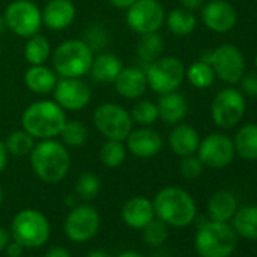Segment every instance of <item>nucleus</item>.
Wrapping results in <instances>:
<instances>
[{
  "label": "nucleus",
  "instance_id": "obj_7",
  "mask_svg": "<svg viewBox=\"0 0 257 257\" xmlns=\"http://www.w3.org/2000/svg\"><path fill=\"white\" fill-rule=\"evenodd\" d=\"M147 85L159 95L177 91L185 80L186 68L176 56H161L144 68Z\"/></svg>",
  "mask_w": 257,
  "mask_h": 257
},
{
  "label": "nucleus",
  "instance_id": "obj_2",
  "mask_svg": "<svg viewBox=\"0 0 257 257\" xmlns=\"http://www.w3.org/2000/svg\"><path fill=\"white\" fill-rule=\"evenodd\" d=\"M153 207L161 221L177 228L192 224L197 216L195 200L188 191L179 186H167L161 189L153 200Z\"/></svg>",
  "mask_w": 257,
  "mask_h": 257
},
{
  "label": "nucleus",
  "instance_id": "obj_32",
  "mask_svg": "<svg viewBox=\"0 0 257 257\" xmlns=\"http://www.w3.org/2000/svg\"><path fill=\"white\" fill-rule=\"evenodd\" d=\"M127 149L124 146V141H115V140H106V143L101 146L98 152L100 162L107 168H116L125 161Z\"/></svg>",
  "mask_w": 257,
  "mask_h": 257
},
{
  "label": "nucleus",
  "instance_id": "obj_34",
  "mask_svg": "<svg viewBox=\"0 0 257 257\" xmlns=\"http://www.w3.org/2000/svg\"><path fill=\"white\" fill-rule=\"evenodd\" d=\"M62 144L68 147H82L88 140V128L80 121H67L59 134Z\"/></svg>",
  "mask_w": 257,
  "mask_h": 257
},
{
  "label": "nucleus",
  "instance_id": "obj_51",
  "mask_svg": "<svg viewBox=\"0 0 257 257\" xmlns=\"http://www.w3.org/2000/svg\"><path fill=\"white\" fill-rule=\"evenodd\" d=\"M254 65H255V70H257V53H255V56H254Z\"/></svg>",
  "mask_w": 257,
  "mask_h": 257
},
{
  "label": "nucleus",
  "instance_id": "obj_53",
  "mask_svg": "<svg viewBox=\"0 0 257 257\" xmlns=\"http://www.w3.org/2000/svg\"><path fill=\"white\" fill-rule=\"evenodd\" d=\"M0 55H2V47H0Z\"/></svg>",
  "mask_w": 257,
  "mask_h": 257
},
{
  "label": "nucleus",
  "instance_id": "obj_13",
  "mask_svg": "<svg viewBox=\"0 0 257 257\" xmlns=\"http://www.w3.org/2000/svg\"><path fill=\"white\" fill-rule=\"evenodd\" d=\"M197 153L204 167L216 170L230 165L236 156L233 140L219 132L210 134L204 140H201Z\"/></svg>",
  "mask_w": 257,
  "mask_h": 257
},
{
  "label": "nucleus",
  "instance_id": "obj_50",
  "mask_svg": "<svg viewBox=\"0 0 257 257\" xmlns=\"http://www.w3.org/2000/svg\"><path fill=\"white\" fill-rule=\"evenodd\" d=\"M2 203H4V189L0 186V206H2Z\"/></svg>",
  "mask_w": 257,
  "mask_h": 257
},
{
  "label": "nucleus",
  "instance_id": "obj_30",
  "mask_svg": "<svg viewBox=\"0 0 257 257\" xmlns=\"http://www.w3.org/2000/svg\"><path fill=\"white\" fill-rule=\"evenodd\" d=\"M162 52H164V40L159 35V32L141 35L138 46H137V53L141 62L149 65L150 62L161 58Z\"/></svg>",
  "mask_w": 257,
  "mask_h": 257
},
{
  "label": "nucleus",
  "instance_id": "obj_36",
  "mask_svg": "<svg viewBox=\"0 0 257 257\" xmlns=\"http://www.w3.org/2000/svg\"><path fill=\"white\" fill-rule=\"evenodd\" d=\"M100 188H101V182H100L98 176L94 173H89V171L80 174V177L77 179V183H76V192L85 201L94 200L98 195Z\"/></svg>",
  "mask_w": 257,
  "mask_h": 257
},
{
  "label": "nucleus",
  "instance_id": "obj_46",
  "mask_svg": "<svg viewBox=\"0 0 257 257\" xmlns=\"http://www.w3.org/2000/svg\"><path fill=\"white\" fill-rule=\"evenodd\" d=\"M10 233L4 228V227H0V251L5 249L10 243Z\"/></svg>",
  "mask_w": 257,
  "mask_h": 257
},
{
  "label": "nucleus",
  "instance_id": "obj_40",
  "mask_svg": "<svg viewBox=\"0 0 257 257\" xmlns=\"http://www.w3.org/2000/svg\"><path fill=\"white\" fill-rule=\"evenodd\" d=\"M240 92L248 97H257V70L245 71L240 77Z\"/></svg>",
  "mask_w": 257,
  "mask_h": 257
},
{
  "label": "nucleus",
  "instance_id": "obj_47",
  "mask_svg": "<svg viewBox=\"0 0 257 257\" xmlns=\"http://www.w3.org/2000/svg\"><path fill=\"white\" fill-rule=\"evenodd\" d=\"M86 257H112V255L109 252H106L104 249H94Z\"/></svg>",
  "mask_w": 257,
  "mask_h": 257
},
{
  "label": "nucleus",
  "instance_id": "obj_25",
  "mask_svg": "<svg viewBox=\"0 0 257 257\" xmlns=\"http://www.w3.org/2000/svg\"><path fill=\"white\" fill-rule=\"evenodd\" d=\"M237 210V200L230 191H218L207 201V215L212 221L228 222Z\"/></svg>",
  "mask_w": 257,
  "mask_h": 257
},
{
  "label": "nucleus",
  "instance_id": "obj_38",
  "mask_svg": "<svg viewBox=\"0 0 257 257\" xmlns=\"http://www.w3.org/2000/svg\"><path fill=\"white\" fill-rule=\"evenodd\" d=\"M83 41L91 47L92 52H103L109 43V38L101 25H91L83 34Z\"/></svg>",
  "mask_w": 257,
  "mask_h": 257
},
{
  "label": "nucleus",
  "instance_id": "obj_37",
  "mask_svg": "<svg viewBox=\"0 0 257 257\" xmlns=\"http://www.w3.org/2000/svg\"><path fill=\"white\" fill-rule=\"evenodd\" d=\"M143 236H144V242L152 245V246H159L162 245L167 237H168V225L158 219H152L144 228H143Z\"/></svg>",
  "mask_w": 257,
  "mask_h": 257
},
{
  "label": "nucleus",
  "instance_id": "obj_52",
  "mask_svg": "<svg viewBox=\"0 0 257 257\" xmlns=\"http://www.w3.org/2000/svg\"><path fill=\"white\" fill-rule=\"evenodd\" d=\"M155 257H167V255H164V254H159V255H155Z\"/></svg>",
  "mask_w": 257,
  "mask_h": 257
},
{
  "label": "nucleus",
  "instance_id": "obj_44",
  "mask_svg": "<svg viewBox=\"0 0 257 257\" xmlns=\"http://www.w3.org/2000/svg\"><path fill=\"white\" fill-rule=\"evenodd\" d=\"M107 2L116 10H127L128 7H132L137 0H107Z\"/></svg>",
  "mask_w": 257,
  "mask_h": 257
},
{
  "label": "nucleus",
  "instance_id": "obj_45",
  "mask_svg": "<svg viewBox=\"0 0 257 257\" xmlns=\"http://www.w3.org/2000/svg\"><path fill=\"white\" fill-rule=\"evenodd\" d=\"M179 2H180V5H182L183 8H186V10H189V11L198 10V8H201V5H203V0H179Z\"/></svg>",
  "mask_w": 257,
  "mask_h": 257
},
{
  "label": "nucleus",
  "instance_id": "obj_41",
  "mask_svg": "<svg viewBox=\"0 0 257 257\" xmlns=\"http://www.w3.org/2000/svg\"><path fill=\"white\" fill-rule=\"evenodd\" d=\"M23 248H25L23 245H20L19 242L14 240V242H10L5 249H7V252H8L10 257H20L23 254Z\"/></svg>",
  "mask_w": 257,
  "mask_h": 257
},
{
  "label": "nucleus",
  "instance_id": "obj_11",
  "mask_svg": "<svg viewBox=\"0 0 257 257\" xmlns=\"http://www.w3.org/2000/svg\"><path fill=\"white\" fill-rule=\"evenodd\" d=\"M246 107L245 95L236 88L221 89L210 106V115L213 122L221 128H231L240 122Z\"/></svg>",
  "mask_w": 257,
  "mask_h": 257
},
{
  "label": "nucleus",
  "instance_id": "obj_12",
  "mask_svg": "<svg viewBox=\"0 0 257 257\" xmlns=\"http://www.w3.org/2000/svg\"><path fill=\"white\" fill-rule=\"evenodd\" d=\"M165 11L159 0H137L127 8V26L138 35L159 32L165 23Z\"/></svg>",
  "mask_w": 257,
  "mask_h": 257
},
{
  "label": "nucleus",
  "instance_id": "obj_18",
  "mask_svg": "<svg viewBox=\"0 0 257 257\" xmlns=\"http://www.w3.org/2000/svg\"><path fill=\"white\" fill-rule=\"evenodd\" d=\"M43 25L50 31H64L76 19V7L71 0H50L41 11Z\"/></svg>",
  "mask_w": 257,
  "mask_h": 257
},
{
  "label": "nucleus",
  "instance_id": "obj_14",
  "mask_svg": "<svg viewBox=\"0 0 257 257\" xmlns=\"http://www.w3.org/2000/svg\"><path fill=\"white\" fill-rule=\"evenodd\" d=\"M100 228V215L94 206L80 204L71 209L65 219V233L73 242L92 239Z\"/></svg>",
  "mask_w": 257,
  "mask_h": 257
},
{
  "label": "nucleus",
  "instance_id": "obj_1",
  "mask_svg": "<svg viewBox=\"0 0 257 257\" xmlns=\"http://www.w3.org/2000/svg\"><path fill=\"white\" fill-rule=\"evenodd\" d=\"M34 173L46 183H59L70 171L71 159L67 147L53 140H43L31 152Z\"/></svg>",
  "mask_w": 257,
  "mask_h": 257
},
{
  "label": "nucleus",
  "instance_id": "obj_8",
  "mask_svg": "<svg viewBox=\"0 0 257 257\" xmlns=\"http://www.w3.org/2000/svg\"><path fill=\"white\" fill-rule=\"evenodd\" d=\"M92 122L106 140L125 141L134 128L131 112L116 103H103L95 107Z\"/></svg>",
  "mask_w": 257,
  "mask_h": 257
},
{
  "label": "nucleus",
  "instance_id": "obj_17",
  "mask_svg": "<svg viewBox=\"0 0 257 257\" xmlns=\"http://www.w3.org/2000/svg\"><path fill=\"white\" fill-rule=\"evenodd\" d=\"M164 147L162 137L150 125H141L140 128H132V132L125 138V149L134 156L141 159L155 158L161 153Z\"/></svg>",
  "mask_w": 257,
  "mask_h": 257
},
{
  "label": "nucleus",
  "instance_id": "obj_31",
  "mask_svg": "<svg viewBox=\"0 0 257 257\" xmlns=\"http://www.w3.org/2000/svg\"><path fill=\"white\" fill-rule=\"evenodd\" d=\"M185 77L188 79V82L198 89H206L209 86H212L213 80H215V71L212 68V65L203 59L195 61L189 65V68L185 73Z\"/></svg>",
  "mask_w": 257,
  "mask_h": 257
},
{
  "label": "nucleus",
  "instance_id": "obj_21",
  "mask_svg": "<svg viewBox=\"0 0 257 257\" xmlns=\"http://www.w3.org/2000/svg\"><path fill=\"white\" fill-rule=\"evenodd\" d=\"M156 104L159 110V118L168 125H176L182 122L189 110L186 97L179 91L162 94Z\"/></svg>",
  "mask_w": 257,
  "mask_h": 257
},
{
  "label": "nucleus",
  "instance_id": "obj_9",
  "mask_svg": "<svg viewBox=\"0 0 257 257\" xmlns=\"http://www.w3.org/2000/svg\"><path fill=\"white\" fill-rule=\"evenodd\" d=\"M201 59L209 62L215 76L228 85L237 83L245 73L243 53L233 44H221L215 50H206Z\"/></svg>",
  "mask_w": 257,
  "mask_h": 257
},
{
  "label": "nucleus",
  "instance_id": "obj_49",
  "mask_svg": "<svg viewBox=\"0 0 257 257\" xmlns=\"http://www.w3.org/2000/svg\"><path fill=\"white\" fill-rule=\"evenodd\" d=\"M8 28H7V22H5V17H4V14L0 16V34L2 32H5Z\"/></svg>",
  "mask_w": 257,
  "mask_h": 257
},
{
  "label": "nucleus",
  "instance_id": "obj_33",
  "mask_svg": "<svg viewBox=\"0 0 257 257\" xmlns=\"http://www.w3.org/2000/svg\"><path fill=\"white\" fill-rule=\"evenodd\" d=\"M5 147L8 150V155L22 158L31 155V152L35 147V138L29 135L25 128H22V131H16L10 134V137L5 141Z\"/></svg>",
  "mask_w": 257,
  "mask_h": 257
},
{
  "label": "nucleus",
  "instance_id": "obj_22",
  "mask_svg": "<svg viewBox=\"0 0 257 257\" xmlns=\"http://www.w3.org/2000/svg\"><path fill=\"white\" fill-rule=\"evenodd\" d=\"M200 141L201 140H200L198 132L195 131V127H192L191 124H185V122L176 124L168 138L171 150L180 158L195 155L198 150Z\"/></svg>",
  "mask_w": 257,
  "mask_h": 257
},
{
  "label": "nucleus",
  "instance_id": "obj_24",
  "mask_svg": "<svg viewBox=\"0 0 257 257\" xmlns=\"http://www.w3.org/2000/svg\"><path fill=\"white\" fill-rule=\"evenodd\" d=\"M25 83L35 94H50L58 83V74L46 64L31 65L25 73Z\"/></svg>",
  "mask_w": 257,
  "mask_h": 257
},
{
  "label": "nucleus",
  "instance_id": "obj_20",
  "mask_svg": "<svg viewBox=\"0 0 257 257\" xmlns=\"http://www.w3.org/2000/svg\"><path fill=\"white\" fill-rule=\"evenodd\" d=\"M121 215L128 227L137 230H143L156 216L153 201L146 197H134L127 200L122 206Z\"/></svg>",
  "mask_w": 257,
  "mask_h": 257
},
{
  "label": "nucleus",
  "instance_id": "obj_29",
  "mask_svg": "<svg viewBox=\"0 0 257 257\" xmlns=\"http://www.w3.org/2000/svg\"><path fill=\"white\" fill-rule=\"evenodd\" d=\"M50 56H52V46L44 35L35 34L29 37L25 46V58L31 65H43L49 61Z\"/></svg>",
  "mask_w": 257,
  "mask_h": 257
},
{
  "label": "nucleus",
  "instance_id": "obj_5",
  "mask_svg": "<svg viewBox=\"0 0 257 257\" xmlns=\"http://www.w3.org/2000/svg\"><path fill=\"white\" fill-rule=\"evenodd\" d=\"M94 52L83 40H67L52 52L53 70L61 77H83L89 73Z\"/></svg>",
  "mask_w": 257,
  "mask_h": 257
},
{
  "label": "nucleus",
  "instance_id": "obj_39",
  "mask_svg": "<svg viewBox=\"0 0 257 257\" xmlns=\"http://www.w3.org/2000/svg\"><path fill=\"white\" fill-rule=\"evenodd\" d=\"M204 170V164L201 162V159L195 155H189V156H183L182 162H180V173L185 179H197L203 174Z\"/></svg>",
  "mask_w": 257,
  "mask_h": 257
},
{
  "label": "nucleus",
  "instance_id": "obj_3",
  "mask_svg": "<svg viewBox=\"0 0 257 257\" xmlns=\"http://www.w3.org/2000/svg\"><path fill=\"white\" fill-rule=\"evenodd\" d=\"M67 122L65 110L50 100H40L28 106L22 115V125L35 140H53L59 137Z\"/></svg>",
  "mask_w": 257,
  "mask_h": 257
},
{
  "label": "nucleus",
  "instance_id": "obj_42",
  "mask_svg": "<svg viewBox=\"0 0 257 257\" xmlns=\"http://www.w3.org/2000/svg\"><path fill=\"white\" fill-rule=\"evenodd\" d=\"M8 164V150L5 147V143L0 140V174H2Z\"/></svg>",
  "mask_w": 257,
  "mask_h": 257
},
{
  "label": "nucleus",
  "instance_id": "obj_19",
  "mask_svg": "<svg viewBox=\"0 0 257 257\" xmlns=\"http://www.w3.org/2000/svg\"><path fill=\"white\" fill-rule=\"evenodd\" d=\"M116 92L124 98H140L147 91V76L140 67H127L119 71L113 80Z\"/></svg>",
  "mask_w": 257,
  "mask_h": 257
},
{
  "label": "nucleus",
  "instance_id": "obj_35",
  "mask_svg": "<svg viewBox=\"0 0 257 257\" xmlns=\"http://www.w3.org/2000/svg\"><path fill=\"white\" fill-rule=\"evenodd\" d=\"M132 121L140 125H152L159 118L158 104L150 100H140L131 110Z\"/></svg>",
  "mask_w": 257,
  "mask_h": 257
},
{
  "label": "nucleus",
  "instance_id": "obj_43",
  "mask_svg": "<svg viewBox=\"0 0 257 257\" xmlns=\"http://www.w3.org/2000/svg\"><path fill=\"white\" fill-rule=\"evenodd\" d=\"M44 257H71V255H70V252L65 248H62V246H53V248H50L46 252Z\"/></svg>",
  "mask_w": 257,
  "mask_h": 257
},
{
  "label": "nucleus",
  "instance_id": "obj_15",
  "mask_svg": "<svg viewBox=\"0 0 257 257\" xmlns=\"http://www.w3.org/2000/svg\"><path fill=\"white\" fill-rule=\"evenodd\" d=\"M55 101L64 110H80L92 97V91L82 77H62L53 89Z\"/></svg>",
  "mask_w": 257,
  "mask_h": 257
},
{
  "label": "nucleus",
  "instance_id": "obj_16",
  "mask_svg": "<svg viewBox=\"0 0 257 257\" xmlns=\"http://www.w3.org/2000/svg\"><path fill=\"white\" fill-rule=\"evenodd\" d=\"M201 20L209 31L215 34H227L236 26L237 14L233 5L225 0H210L203 7Z\"/></svg>",
  "mask_w": 257,
  "mask_h": 257
},
{
  "label": "nucleus",
  "instance_id": "obj_28",
  "mask_svg": "<svg viewBox=\"0 0 257 257\" xmlns=\"http://www.w3.org/2000/svg\"><path fill=\"white\" fill-rule=\"evenodd\" d=\"M165 23L168 31L176 37H186L191 35L195 31L197 19L192 11L180 7L173 11H170L165 16Z\"/></svg>",
  "mask_w": 257,
  "mask_h": 257
},
{
  "label": "nucleus",
  "instance_id": "obj_4",
  "mask_svg": "<svg viewBox=\"0 0 257 257\" xmlns=\"http://www.w3.org/2000/svg\"><path fill=\"white\" fill-rule=\"evenodd\" d=\"M194 245L200 257H230L237 246V234L231 224L209 219L198 225Z\"/></svg>",
  "mask_w": 257,
  "mask_h": 257
},
{
  "label": "nucleus",
  "instance_id": "obj_23",
  "mask_svg": "<svg viewBox=\"0 0 257 257\" xmlns=\"http://www.w3.org/2000/svg\"><path fill=\"white\" fill-rule=\"evenodd\" d=\"M121 70L122 62L116 55L110 52H98L97 55H94L89 73L94 80L101 83H110L116 79Z\"/></svg>",
  "mask_w": 257,
  "mask_h": 257
},
{
  "label": "nucleus",
  "instance_id": "obj_6",
  "mask_svg": "<svg viewBox=\"0 0 257 257\" xmlns=\"http://www.w3.org/2000/svg\"><path fill=\"white\" fill-rule=\"evenodd\" d=\"M11 234L14 240L25 248H38L47 242L50 236V224L40 210L25 209L14 216Z\"/></svg>",
  "mask_w": 257,
  "mask_h": 257
},
{
  "label": "nucleus",
  "instance_id": "obj_48",
  "mask_svg": "<svg viewBox=\"0 0 257 257\" xmlns=\"http://www.w3.org/2000/svg\"><path fill=\"white\" fill-rule=\"evenodd\" d=\"M116 257H144V255L140 254V252H135V251H125V252H122V254H119Z\"/></svg>",
  "mask_w": 257,
  "mask_h": 257
},
{
  "label": "nucleus",
  "instance_id": "obj_10",
  "mask_svg": "<svg viewBox=\"0 0 257 257\" xmlns=\"http://www.w3.org/2000/svg\"><path fill=\"white\" fill-rule=\"evenodd\" d=\"M7 28L22 38L40 34L43 28V14L32 0H14L4 13Z\"/></svg>",
  "mask_w": 257,
  "mask_h": 257
},
{
  "label": "nucleus",
  "instance_id": "obj_27",
  "mask_svg": "<svg viewBox=\"0 0 257 257\" xmlns=\"http://www.w3.org/2000/svg\"><path fill=\"white\" fill-rule=\"evenodd\" d=\"M231 227L237 236L257 240V206H243L236 210L231 218Z\"/></svg>",
  "mask_w": 257,
  "mask_h": 257
},
{
  "label": "nucleus",
  "instance_id": "obj_26",
  "mask_svg": "<svg viewBox=\"0 0 257 257\" xmlns=\"http://www.w3.org/2000/svg\"><path fill=\"white\" fill-rule=\"evenodd\" d=\"M236 155L248 162L257 161V124L248 122L237 128L233 138Z\"/></svg>",
  "mask_w": 257,
  "mask_h": 257
}]
</instances>
